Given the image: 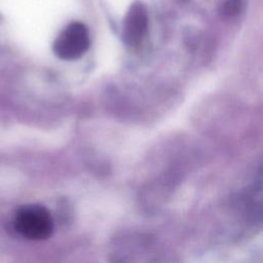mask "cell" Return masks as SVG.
I'll list each match as a JSON object with an SVG mask.
<instances>
[{
    "instance_id": "6da1fadb",
    "label": "cell",
    "mask_w": 263,
    "mask_h": 263,
    "mask_svg": "<svg viewBox=\"0 0 263 263\" xmlns=\"http://www.w3.org/2000/svg\"><path fill=\"white\" fill-rule=\"evenodd\" d=\"M16 231L28 239L42 240L48 238L53 231V220L50 212L40 204H25L14 217Z\"/></svg>"
},
{
    "instance_id": "3957f363",
    "label": "cell",
    "mask_w": 263,
    "mask_h": 263,
    "mask_svg": "<svg viewBox=\"0 0 263 263\" xmlns=\"http://www.w3.org/2000/svg\"><path fill=\"white\" fill-rule=\"evenodd\" d=\"M147 24L148 17L144 4L139 1L134 2L123 21L122 37L124 42L130 46L138 45L145 36Z\"/></svg>"
},
{
    "instance_id": "7a4b0ae2",
    "label": "cell",
    "mask_w": 263,
    "mask_h": 263,
    "mask_svg": "<svg viewBox=\"0 0 263 263\" xmlns=\"http://www.w3.org/2000/svg\"><path fill=\"white\" fill-rule=\"evenodd\" d=\"M89 46L87 28L78 22L68 25L53 42L55 55L65 61L77 60Z\"/></svg>"
},
{
    "instance_id": "277c9868",
    "label": "cell",
    "mask_w": 263,
    "mask_h": 263,
    "mask_svg": "<svg viewBox=\"0 0 263 263\" xmlns=\"http://www.w3.org/2000/svg\"><path fill=\"white\" fill-rule=\"evenodd\" d=\"M223 11L227 15H232L238 11V4L236 2H228L224 6Z\"/></svg>"
}]
</instances>
